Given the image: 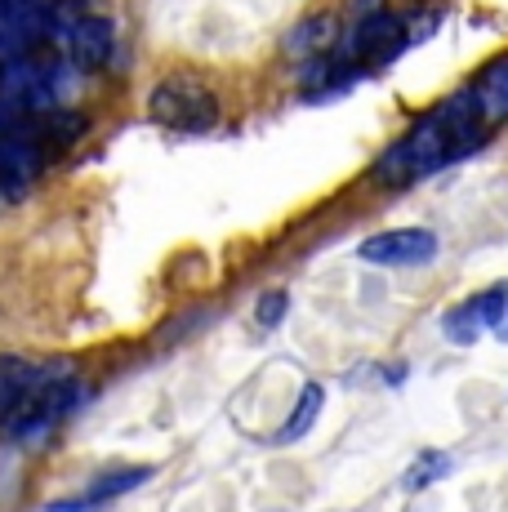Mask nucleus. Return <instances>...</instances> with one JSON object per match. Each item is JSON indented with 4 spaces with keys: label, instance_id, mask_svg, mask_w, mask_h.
Masks as SVG:
<instances>
[{
    "label": "nucleus",
    "instance_id": "6",
    "mask_svg": "<svg viewBox=\"0 0 508 512\" xmlns=\"http://www.w3.org/2000/svg\"><path fill=\"white\" fill-rule=\"evenodd\" d=\"M508 299V285H491V290H482V294H473L468 303H459V308L446 312V321H442V330H446V339L451 343H477L486 330H491V321H495V312H500V303Z\"/></svg>",
    "mask_w": 508,
    "mask_h": 512
},
{
    "label": "nucleus",
    "instance_id": "10",
    "mask_svg": "<svg viewBox=\"0 0 508 512\" xmlns=\"http://www.w3.org/2000/svg\"><path fill=\"white\" fill-rule=\"evenodd\" d=\"M45 383L50 379L36 366H27V361H18V357H0V419H9L23 401H32Z\"/></svg>",
    "mask_w": 508,
    "mask_h": 512
},
{
    "label": "nucleus",
    "instance_id": "14",
    "mask_svg": "<svg viewBox=\"0 0 508 512\" xmlns=\"http://www.w3.org/2000/svg\"><path fill=\"white\" fill-rule=\"evenodd\" d=\"M286 308H290V294L286 290H268L259 299V326L263 330H272V326H281V317H286Z\"/></svg>",
    "mask_w": 508,
    "mask_h": 512
},
{
    "label": "nucleus",
    "instance_id": "17",
    "mask_svg": "<svg viewBox=\"0 0 508 512\" xmlns=\"http://www.w3.org/2000/svg\"><path fill=\"white\" fill-rule=\"evenodd\" d=\"M0 134H5V116H0Z\"/></svg>",
    "mask_w": 508,
    "mask_h": 512
},
{
    "label": "nucleus",
    "instance_id": "16",
    "mask_svg": "<svg viewBox=\"0 0 508 512\" xmlns=\"http://www.w3.org/2000/svg\"><path fill=\"white\" fill-rule=\"evenodd\" d=\"M353 9L366 18V14H375V9H379V0H353Z\"/></svg>",
    "mask_w": 508,
    "mask_h": 512
},
{
    "label": "nucleus",
    "instance_id": "15",
    "mask_svg": "<svg viewBox=\"0 0 508 512\" xmlns=\"http://www.w3.org/2000/svg\"><path fill=\"white\" fill-rule=\"evenodd\" d=\"M491 334H495V339H504V343H508V299L500 303V312H495V321H491Z\"/></svg>",
    "mask_w": 508,
    "mask_h": 512
},
{
    "label": "nucleus",
    "instance_id": "11",
    "mask_svg": "<svg viewBox=\"0 0 508 512\" xmlns=\"http://www.w3.org/2000/svg\"><path fill=\"white\" fill-rule=\"evenodd\" d=\"M321 406H326V388H321V383H304V392H299V406L290 410V423L277 432V441H299V437H308V428L317 423Z\"/></svg>",
    "mask_w": 508,
    "mask_h": 512
},
{
    "label": "nucleus",
    "instance_id": "1",
    "mask_svg": "<svg viewBox=\"0 0 508 512\" xmlns=\"http://www.w3.org/2000/svg\"><path fill=\"white\" fill-rule=\"evenodd\" d=\"M148 116L156 125H165V130L205 134L219 125V94H214L197 72H170L152 85Z\"/></svg>",
    "mask_w": 508,
    "mask_h": 512
},
{
    "label": "nucleus",
    "instance_id": "12",
    "mask_svg": "<svg viewBox=\"0 0 508 512\" xmlns=\"http://www.w3.org/2000/svg\"><path fill=\"white\" fill-rule=\"evenodd\" d=\"M446 472H451V455H442V450H424V455H419L415 464L402 472V490H406V495H415V490L442 481Z\"/></svg>",
    "mask_w": 508,
    "mask_h": 512
},
{
    "label": "nucleus",
    "instance_id": "13",
    "mask_svg": "<svg viewBox=\"0 0 508 512\" xmlns=\"http://www.w3.org/2000/svg\"><path fill=\"white\" fill-rule=\"evenodd\" d=\"M85 116L81 112H72V107H54V112H45V143H58V147H67V143H76L85 134Z\"/></svg>",
    "mask_w": 508,
    "mask_h": 512
},
{
    "label": "nucleus",
    "instance_id": "3",
    "mask_svg": "<svg viewBox=\"0 0 508 512\" xmlns=\"http://www.w3.org/2000/svg\"><path fill=\"white\" fill-rule=\"evenodd\" d=\"M63 107L54 98L50 72L45 63H27V58H5L0 67V116H45Z\"/></svg>",
    "mask_w": 508,
    "mask_h": 512
},
{
    "label": "nucleus",
    "instance_id": "9",
    "mask_svg": "<svg viewBox=\"0 0 508 512\" xmlns=\"http://www.w3.org/2000/svg\"><path fill=\"white\" fill-rule=\"evenodd\" d=\"M473 98H477V116L486 121V130L508 121V58H495V63H486L477 72Z\"/></svg>",
    "mask_w": 508,
    "mask_h": 512
},
{
    "label": "nucleus",
    "instance_id": "2",
    "mask_svg": "<svg viewBox=\"0 0 508 512\" xmlns=\"http://www.w3.org/2000/svg\"><path fill=\"white\" fill-rule=\"evenodd\" d=\"M50 41H58L63 58H72L76 67H103L116 49V23L112 18H99V14H81V9H67V5H54L50 14Z\"/></svg>",
    "mask_w": 508,
    "mask_h": 512
},
{
    "label": "nucleus",
    "instance_id": "8",
    "mask_svg": "<svg viewBox=\"0 0 508 512\" xmlns=\"http://www.w3.org/2000/svg\"><path fill=\"white\" fill-rule=\"evenodd\" d=\"M143 481H152V468H116V472H107V477L94 481L90 495H81V499H58V504H50L45 512H94L99 504H107V499H116V495H125V490L143 486Z\"/></svg>",
    "mask_w": 508,
    "mask_h": 512
},
{
    "label": "nucleus",
    "instance_id": "4",
    "mask_svg": "<svg viewBox=\"0 0 508 512\" xmlns=\"http://www.w3.org/2000/svg\"><path fill=\"white\" fill-rule=\"evenodd\" d=\"M410 41H406V18H397V14H388V9H375V14H366V18H357V27L353 32H344L339 36V54L348 58V63H393L397 54H402Z\"/></svg>",
    "mask_w": 508,
    "mask_h": 512
},
{
    "label": "nucleus",
    "instance_id": "5",
    "mask_svg": "<svg viewBox=\"0 0 508 512\" xmlns=\"http://www.w3.org/2000/svg\"><path fill=\"white\" fill-rule=\"evenodd\" d=\"M357 259L379 263V268H419L437 259V236L428 228H393L375 232L370 241L357 245Z\"/></svg>",
    "mask_w": 508,
    "mask_h": 512
},
{
    "label": "nucleus",
    "instance_id": "7",
    "mask_svg": "<svg viewBox=\"0 0 508 512\" xmlns=\"http://www.w3.org/2000/svg\"><path fill=\"white\" fill-rule=\"evenodd\" d=\"M339 36H344V27H339L335 9H317V14L299 18V27H290L286 54L290 58H321L326 49H339Z\"/></svg>",
    "mask_w": 508,
    "mask_h": 512
}]
</instances>
